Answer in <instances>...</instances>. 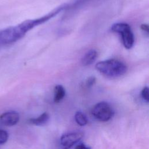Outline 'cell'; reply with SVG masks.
I'll use <instances>...</instances> for the list:
<instances>
[{
	"label": "cell",
	"instance_id": "cell-11",
	"mask_svg": "<svg viewBox=\"0 0 149 149\" xmlns=\"http://www.w3.org/2000/svg\"><path fill=\"white\" fill-rule=\"evenodd\" d=\"M8 133L2 129H0V144H5L8 140Z\"/></svg>",
	"mask_w": 149,
	"mask_h": 149
},
{
	"label": "cell",
	"instance_id": "cell-2",
	"mask_svg": "<svg viewBox=\"0 0 149 149\" xmlns=\"http://www.w3.org/2000/svg\"><path fill=\"white\" fill-rule=\"evenodd\" d=\"M95 67L101 74L110 78L122 76L127 71L126 65L122 61L115 59L100 61L96 63Z\"/></svg>",
	"mask_w": 149,
	"mask_h": 149
},
{
	"label": "cell",
	"instance_id": "cell-3",
	"mask_svg": "<svg viewBox=\"0 0 149 149\" xmlns=\"http://www.w3.org/2000/svg\"><path fill=\"white\" fill-rule=\"evenodd\" d=\"M111 30L120 36L122 44L125 48L130 49L133 47L134 42V35L130 26L127 23H115L111 26Z\"/></svg>",
	"mask_w": 149,
	"mask_h": 149
},
{
	"label": "cell",
	"instance_id": "cell-8",
	"mask_svg": "<svg viewBox=\"0 0 149 149\" xmlns=\"http://www.w3.org/2000/svg\"><path fill=\"white\" fill-rule=\"evenodd\" d=\"M49 114L47 112H44L37 118L29 119V122L34 125L41 126L47 123L49 120Z\"/></svg>",
	"mask_w": 149,
	"mask_h": 149
},
{
	"label": "cell",
	"instance_id": "cell-9",
	"mask_svg": "<svg viewBox=\"0 0 149 149\" xmlns=\"http://www.w3.org/2000/svg\"><path fill=\"white\" fill-rule=\"evenodd\" d=\"M65 94V89L62 85L55 86L54 90V101L56 103L60 102L64 98Z\"/></svg>",
	"mask_w": 149,
	"mask_h": 149
},
{
	"label": "cell",
	"instance_id": "cell-6",
	"mask_svg": "<svg viewBox=\"0 0 149 149\" xmlns=\"http://www.w3.org/2000/svg\"><path fill=\"white\" fill-rule=\"evenodd\" d=\"M20 119L19 114L16 111H8L0 115V122L3 125L12 126L16 125Z\"/></svg>",
	"mask_w": 149,
	"mask_h": 149
},
{
	"label": "cell",
	"instance_id": "cell-14",
	"mask_svg": "<svg viewBox=\"0 0 149 149\" xmlns=\"http://www.w3.org/2000/svg\"><path fill=\"white\" fill-rule=\"evenodd\" d=\"M74 149H91V148L90 147L87 146H86V145H85L84 144H83V143H80V144H77V145L75 147Z\"/></svg>",
	"mask_w": 149,
	"mask_h": 149
},
{
	"label": "cell",
	"instance_id": "cell-7",
	"mask_svg": "<svg viewBox=\"0 0 149 149\" xmlns=\"http://www.w3.org/2000/svg\"><path fill=\"white\" fill-rule=\"evenodd\" d=\"M97 52L96 50L91 49L87 51L81 58V64L84 66H88L92 64L97 57Z\"/></svg>",
	"mask_w": 149,
	"mask_h": 149
},
{
	"label": "cell",
	"instance_id": "cell-12",
	"mask_svg": "<svg viewBox=\"0 0 149 149\" xmlns=\"http://www.w3.org/2000/svg\"><path fill=\"white\" fill-rule=\"evenodd\" d=\"M141 96L144 101L148 102L149 101V92L148 87H144L141 91Z\"/></svg>",
	"mask_w": 149,
	"mask_h": 149
},
{
	"label": "cell",
	"instance_id": "cell-5",
	"mask_svg": "<svg viewBox=\"0 0 149 149\" xmlns=\"http://www.w3.org/2000/svg\"><path fill=\"white\" fill-rule=\"evenodd\" d=\"M84 136L81 132H72L63 134L60 139L61 144L63 149H69L77 143Z\"/></svg>",
	"mask_w": 149,
	"mask_h": 149
},
{
	"label": "cell",
	"instance_id": "cell-10",
	"mask_svg": "<svg viewBox=\"0 0 149 149\" xmlns=\"http://www.w3.org/2000/svg\"><path fill=\"white\" fill-rule=\"evenodd\" d=\"M74 120L76 122L81 126H85L88 123V119L86 116L81 112L77 111L74 115Z\"/></svg>",
	"mask_w": 149,
	"mask_h": 149
},
{
	"label": "cell",
	"instance_id": "cell-13",
	"mask_svg": "<svg viewBox=\"0 0 149 149\" xmlns=\"http://www.w3.org/2000/svg\"><path fill=\"white\" fill-rule=\"evenodd\" d=\"M95 77H91L90 78H88L87 79V80L86 81V86L87 87H91L93 85H94V84L95 83Z\"/></svg>",
	"mask_w": 149,
	"mask_h": 149
},
{
	"label": "cell",
	"instance_id": "cell-15",
	"mask_svg": "<svg viewBox=\"0 0 149 149\" xmlns=\"http://www.w3.org/2000/svg\"><path fill=\"white\" fill-rule=\"evenodd\" d=\"M141 29L145 31L147 34L148 33L149 31V28H148V25L147 24H143L141 25Z\"/></svg>",
	"mask_w": 149,
	"mask_h": 149
},
{
	"label": "cell",
	"instance_id": "cell-4",
	"mask_svg": "<svg viewBox=\"0 0 149 149\" xmlns=\"http://www.w3.org/2000/svg\"><path fill=\"white\" fill-rule=\"evenodd\" d=\"M91 113L96 119L101 122H107L113 116L114 111L108 102L102 101L93 107Z\"/></svg>",
	"mask_w": 149,
	"mask_h": 149
},
{
	"label": "cell",
	"instance_id": "cell-1",
	"mask_svg": "<svg viewBox=\"0 0 149 149\" xmlns=\"http://www.w3.org/2000/svg\"><path fill=\"white\" fill-rule=\"evenodd\" d=\"M66 3L61 5L44 16L34 19L26 20L17 25L0 30V49L20 40L27 32L35 27L48 21L62 11L66 9Z\"/></svg>",
	"mask_w": 149,
	"mask_h": 149
}]
</instances>
